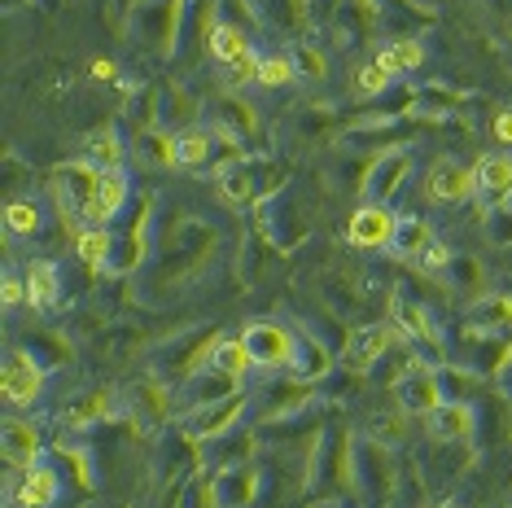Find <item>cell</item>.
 <instances>
[{
	"mask_svg": "<svg viewBox=\"0 0 512 508\" xmlns=\"http://www.w3.org/2000/svg\"><path fill=\"white\" fill-rule=\"evenodd\" d=\"M241 338H246L254 364H263V368H281V364H294L298 360V338L285 325L259 320V325H250Z\"/></svg>",
	"mask_w": 512,
	"mask_h": 508,
	"instance_id": "6da1fadb",
	"label": "cell"
},
{
	"mask_svg": "<svg viewBox=\"0 0 512 508\" xmlns=\"http://www.w3.org/2000/svg\"><path fill=\"white\" fill-rule=\"evenodd\" d=\"M394 233H399V215L386 202H368L364 211H355L346 241L359 250H381V246H394Z\"/></svg>",
	"mask_w": 512,
	"mask_h": 508,
	"instance_id": "7a4b0ae2",
	"label": "cell"
},
{
	"mask_svg": "<svg viewBox=\"0 0 512 508\" xmlns=\"http://www.w3.org/2000/svg\"><path fill=\"white\" fill-rule=\"evenodd\" d=\"M473 189L482 206H504L512 198V154H486L473 167Z\"/></svg>",
	"mask_w": 512,
	"mask_h": 508,
	"instance_id": "3957f363",
	"label": "cell"
},
{
	"mask_svg": "<svg viewBox=\"0 0 512 508\" xmlns=\"http://www.w3.org/2000/svg\"><path fill=\"white\" fill-rule=\"evenodd\" d=\"M127 202V176L123 171H97V184L88 193V206H84V219L97 228H106L114 215L123 211Z\"/></svg>",
	"mask_w": 512,
	"mask_h": 508,
	"instance_id": "277c9868",
	"label": "cell"
},
{
	"mask_svg": "<svg viewBox=\"0 0 512 508\" xmlns=\"http://www.w3.org/2000/svg\"><path fill=\"white\" fill-rule=\"evenodd\" d=\"M425 193L434 198L438 206H460L473 198V171H464L460 163H451V158H442V163H434V171L425 176Z\"/></svg>",
	"mask_w": 512,
	"mask_h": 508,
	"instance_id": "5b68a950",
	"label": "cell"
},
{
	"mask_svg": "<svg viewBox=\"0 0 512 508\" xmlns=\"http://www.w3.org/2000/svg\"><path fill=\"white\" fill-rule=\"evenodd\" d=\"M40 386H44V373H40V364L31 360V355L14 351L5 360V368H0V390H5L9 403H31L40 395Z\"/></svg>",
	"mask_w": 512,
	"mask_h": 508,
	"instance_id": "8992f818",
	"label": "cell"
},
{
	"mask_svg": "<svg viewBox=\"0 0 512 508\" xmlns=\"http://www.w3.org/2000/svg\"><path fill=\"white\" fill-rule=\"evenodd\" d=\"M394 342V333L390 325H364V329H355L351 338H346V351H342V364L346 368H372L386 355V346Z\"/></svg>",
	"mask_w": 512,
	"mask_h": 508,
	"instance_id": "52a82bcc",
	"label": "cell"
},
{
	"mask_svg": "<svg viewBox=\"0 0 512 508\" xmlns=\"http://www.w3.org/2000/svg\"><path fill=\"white\" fill-rule=\"evenodd\" d=\"M57 491H62V478H57V469L36 465V469L22 473V487L14 491V504L18 508H49L57 500Z\"/></svg>",
	"mask_w": 512,
	"mask_h": 508,
	"instance_id": "ba28073f",
	"label": "cell"
},
{
	"mask_svg": "<svg viewBox=\"0 0 512 508\" xmlns=\"http://www.w3.org/2000/svg\"><path fill=\"white\" fill-rule=\"evenodd\" d=\"M399 399L403 408H416V412H434L442 403V390H438V377L429 368H407L403 381H399Z\"/></svg>",
	"mask_w": 512,
	"mask_h": 508,
	"instance_id": "9c48e42d",
	"label": "cell"
},
{
	"mask_svg": "<svg viewBox=\"0 0 512 508\" xmlns=\"http://www.w3.org/2000/svg\"><path fill=\"white\" fill-rule=\"evenodd\" d=\"M36 452H40V434L27 421H9L5 425V465L9 469H36Z\"/></svg>",
	"mask_w": 512,
	"mask_h": 508,
	"instance_id": "30bf717a",
	"label": "cell"
},
{
	"mask_svg": "<svg viewBox=\"0 0 512 508\" xmlns=\"http://www.w3.org/2000/svg\"><path fill=\"white\" fill-rule=\"evenodd\" d=\"M27 298L31 307H53L62 298V276H57V263L36 259L27 263Z\"/></svg>",
	"mask_w": 512,
	"mask_h": 508,
	"instance_id": "8fae6325",
	"label": "cell"
},
{
	"mask_svg": "<svg viewBox=\"0 0 512 508\" xmlns=\"http://www.w3.org/2000/svg\"><path fill=\"white\" fill-rule=\"evenodd\" d=\"M211 53H215V62L237 66V62H246L254 49H250V40H246V31L241 27H232V22H215L211 27Z\"/></svg>",
	"mask_w": 512,
	"mask_h": 508,
	"instance_id": "7c38bea8",
	"label": "cell"
},
{
	"mask_svg": "<svg viewBox=\"0 0 512 508\" xmlns=\"http://www.w3.org/2000/svg\"><path fill=\"white\" fill-rule=\"evenodd\" d=\"M250 364H254V355H250V346L246 338H228V342H215V351H211V368L219 377H232V381H241L250 373Z\"/></svg>",
	"mask_w": 512,
	"mask_h": 508,
	"instance_id": "4fadbf2b",
	"label": "cell"
},
{
	"mask_svg": "<svg viewBox=\"0 0 512 508\" xmlns=\"http://www.w3.org/2000/svg\"><path fill=\"white\" fill-rule=\"evenodd\" d=\"M429 417V430L438 438H464L473 430V412L464 408V403H438L434 412H425Z\"/></svg>",
	"mask_w": 512,
	"mask_h": 508,
	"instance_id": "5bb4252c",
	"label": "cell"
},
{
	"mask_svg": "<svg viewBox=\"0 0 512 508\" xmlns=\"http://www.w3.org/2000/svg\"><path fill=\"white\" fill-rule=\"evenodd\" d=\"M75 254L88 263V268H110V254H114V237L106 233V228L88 224L84 233L75 237Z\"/></svg>",
	"mask_w": 512,
	"mask_h": 508,
	"instance_id": "9a60e30c",
	"label": "cell"
},
{
	"mask_svg": "<svg viewBox=\"0 0 512 508\" xmlns=\"http://www.w3.org/2000/svg\"><path fill=\"white\" fill-rule=\"evenodd\" d=\"M421 57H425V49L416 40H394V44H386V49L377 53V62L386 66L390 75H407V71H416V66H421Z\"/></svg>",
	"mask_w": 512,
	"mask_h": 508,
	"instance_id": "2e32d148",
	"label": "cell"
},
{
	"mask_svg": "<svg viewBox=\"0 0 512 508\" xmlns=\"http://www.w3.org/2000/svg\"><path fill=\"white\" fill-rule=\"evenodd\" d=\"M88 163H92V167H101V171H119V163H123V145H119V136H114L110 127H101V132H92V136H88Z\"/></svg>",
	"mask_w": 512,
	"mask_h": 508,
	"instance_id": "e0dca14e",
	"label": "cell"
},
{
	"mask_svg": "<svg viewBox=\"0 0 512 508\" xmlns=\"http://www.w3.org/2000/svg\"><path fill=\"white\" fill-rule=\"evenodd\" d=\"M403 171H407V158H403V154H386V158H381V163H377V171H372V176H368V193H372V198H381V202H386L390 193L399 189V184H394V180H399Z\"/></svg>",
	"mask_w": 512,
	"mask_h": 508,
	"instance_id": "ac0fdd59",
	"label": "cell"
},
{
	"mask_svg": "<svg viewBox=\"0 0 512 508\" xmlns=\"http://www.w3.org/2000/svg\"><path fill=\"white\" fill-rule=\"evenodd\" d=\"M298 79V62L289 53H267L259 57V84L263 88H285Z\"/></svg>",
	"mask_w": 512,
	"mask_h": 508,
	"instance_id": "d6986e66",
	"label": "cell"
},
{
	"mask_svg": "<svg viewBox=\"0 0 512 508\" xmlns=\"http://www.w3.org/2000/svg\"><path fill=\"white\" fill-rule=\"evenodd\" d=\"M429 241H434V233H429L425 219H399V233H394V254H421Z\"/></svg>",
	"mask_w": 512,
	"mask_h": 508,
	"instance_id": "ffe728a7",
	"label": "cell"
},
{
	"mask_svg": "<svg viewBox=\"0 0 512 508\" xmlns=\"http://www.w3.org/2000/svg\"><path fill=\"white\" fill-rule=\"evenodd\" d=\"M237 412H241V395L232 390V395H228L224 403H219L215 412H202V417L193 421V430H197V434H224L228 425H232V417H237Z\"/></svg>",
	"mask_w": 512,
	"mask_h": 508,
	"instance_id": "44dd1931",
	"label": "cell"
},
{
	"mask_svg": "<svg viewBox=\"0 0 512 508\" xmlns=\"http://www.w3.org/2000/svg\"><path fill=\"white\" fill-rule=\"evenodd\" d=\"M477 329H512V298L499 294V298H486L482 307L473 311Z\"/></svg>",
	"mask_w": 512,
	"mask_h": 508,
	"instance_id": "7402d4cb",
	"label": "cell"
},
{
	"mask_svg": "<svg viewBox=\"0 0 512 508\" xmlns=\"http://www.w3.org/2000/svg\"><path fill=\"white\" fill-rule=\"evenodd\" d=\"M5 228L14 237H31L40 228V211H36V202H9L5 206Z\"/></svg>",
	"mask_w": 512,
	"mask_h": 508,
	"instance_id": "603a6c76",
	"label": "cell"
},
{
	"mask_svg": "<svg viewBox=\"0 0 512 508\" xmlns=\"http://www.w3.org/2000/svg\"><path fill=\"white\" fill-rule=\"evenodd\" d=\"M176 154H180L184 167H202L206 158H211V136L206 132H184L176 141Z\"/></svg>",
	"mask_w": 512,
	"mask_h": 508,
	"instance_id": "cb8c5ba5",
	"label": "cell"
},
{
	"mask_svg": "<svg viewBox=\"0 0 512 508\" xmlns=\"http://www.w3.org/2000/svg\"><path fill=\"white\" fill-rule=\"evenodd\" d=\"M394 320H399V325H403L407 338H416V342H425V338H429L425 311H421V307H412V303H407V298H399V303H394Z\"/></svg>",
	"mask_w": 512,
	"mask_h": 508,
	"instance_id": "d4e9b609",
	"label": "cell"
},
{
	"mask_svg": "<svg viewBox=\"0 0 512 508\" xmlns=\"http://www.w3.org/2000/svg\"><path fill=\"white\" fill-rule=\"evenodd\" d=\"M106 412V395H88V399H79L66 408V425H75V430H84V425H92Z\"/></svg>",
	"mask_w": 512,
	"mask_h": 508,
	"instance_id": "484cf974",
	"label": "cell"
},
{
	"mask_svg": "<svg viewBox=\"0 0 512 508\" xmlns=\"http://www.w3.org/2000/svg\"><path fill=\"white\" fill-rule=\"evenodd\" d=\"M145 158H149V163H154V167H171V163H180L176 141H171V136H162V132L145 136Z\"/></svg>",
	"mask_w": 512,
	"mask_h": 508,
	"instance_id": "4316f807",
	"label": "cell"
},
{
	"mask_svg": "<svg viewBox=\"0 0 512 508\" xmlns=\"http://www.w3.org/2000/svg\"><path fill=\"white\" fill-rule=\"evenodd\" d=\"M386 84H390V71L381 62H368L364 71L355 75V88L364 92V97H377V92H386Z\"/></svg>",
	"mask_w": 512,
	"mask_h": 508,
	"instance_id": "83f0119b",
	"label": "cell"
},
{
	"mask_svg": "<svg viewBox=\"0 0 512 508\" xmlns=\"http://www.w3.org/2000/svg\"><path fill=\"white\" fill-rule=\"evenodd\" d=\"M416 263H421L425 272H447L451 263H456V254L442 246V241H429V246H425L421 254H416Z\"/></svg>",
	"mask_w": 512,
	"mask_h": 508,
	"instance_id": "f1b7e54d",
	"label": "cell"
},
{
	"mask_svg": "<svg viewBox=\"0 0 512 508\" xmlns=\"http://www.w3.org/2000/svg\"><path fill=\"white\" fill-rule=\"evenodd\" d=\"M224 193H228V198H250V171L246 167H228L224 171Z\"/></svg>",
	"mask_w": 512,
	"mask_h": 508,
	"instance_id": "f546056e",
	"label": "cell"
},
{
	"mask_svg": "<svg viewBox=\"0 0 512 508\" xmlns=\"http://www.w3.org/2000/svg\"><path fill=\"white\" fill-rule=\"evenodd\" d=\"M0 298H5V307H18L22 298H27V281H18L14 272L5 276V290H0Z\"/></svg>",
	"mask_w": 512,
	"mask_h": 508,
	"instance_id": "4dcf8cb0",
	"label": "cell"
},
{
	"mask_svg": "<svg viewBox=\"0 0 512 508\" xmlns=\"http://www.w3.org/2000/svg\"><path fill=\"white\" fill-rule=\"evenodd\" d=\"M491 132H495L499 145H512V110H499V114H495V127H491Z\"/></svg>",
	"mask_w": 512,
	"mask_h": 508,
	"instance_id": "1f68e13d",
	"label": "cell"
},
{
	"mask_svg": "<svg viewBox=\"0 0 512 508\" xmlns=\"http://www.w3.org/2000/svg\"><path fill=\"white\" fill-rule=\"evenodd\" d=\"M298 66H302V71H316V75H324V57L320 53H298Z\"/></svg>",
	"mask_w": 512,
	"mask_h": 508,
	"instance_id": "d6a6232c",
	"label": "cell"
},
{
	"mask_svg": "<svg viewBox=\"0 0 512 508\" xmlns=\"http://www.w3.org/2000/svg\"><path fill=\"white\" fill-rule=\"evenodd\" d=\"M92 75H97V79H110V75H114V62H92Z\"/></svg>",
	"mask_w": 512,
	"mask_h": 508,
	"instance_id": "836d02e7",
	"label": "cell"
},
{
	"mask_svg": "<svg viewBox=\"0 0 512 508\" xmlns=\"http://www.w3.org/2000/svg\"><path fill=\"white\" fill-rule=\"evenodd\" d=\"M499 386H504V390H508V395H512V360L504 364V373H499Z\"/></svg>",
	"mask_w": 512,
	"mask_h": 508,
	"instance_id": "e575fe53",
	"label": "cell"
},
{
	"mask_svg": "<svg viewBox=\"0 0 512 508\" xmlns=\"http://www.w3.org/2000/svg\"><path fill=\"white\" fill-rule=\"evenodd\" d=\"M438 508H451V504H438Z\"/></svg>",
	"mask_w": 512,
	"mask_h": 508,
	"instance_id": "d590c367",
	"label": "cell"
}]
</instances>
